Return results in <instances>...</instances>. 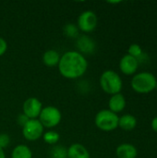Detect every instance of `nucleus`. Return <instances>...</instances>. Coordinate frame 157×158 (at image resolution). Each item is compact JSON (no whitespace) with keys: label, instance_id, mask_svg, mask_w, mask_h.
<instances>
[{"label":"nucleus","instance_id":"1","mask_svg":"<svg viewBox=\"0 0 157 158\" xmlns=\"http://www.w3.org/2000/svg\"><path fill=\"white\" fill-rule=\"evenodd\" d=\"M57 68L59 73L64 78L76 80L86 73L88 61L86 57L78 51H68L61 56Z\"/></svg>","mask_w":157,"mask_h":158},{"label":"nucleus","instance_id":"2","mask_svg":"<svg viewBox=\"0 0 157 158\" xmlns=\"http://www.w3.org/2000/svg\"><path fill=\"white\" fill-rule=\"evenodd\" d=\"M156 83V77L149 71L136 73L135 75H133L130 81L132 90L141 94H149L155 91Z\"/></svg>","mask_w":157,"mask_h":158},{"label":"nucleus","instance_id":"3","mask_svg":"<svg viewBox=\"0 0 157 158\" xmlns=\"http://www.w3.org/2000/svg\"><path fill=\"white\" fill-rule=\"evenodd\" d=\"M101 89L107 94L113 95L121 93L123 88V81L118 72L112 69L105 70L100 76Z\"/></svg>","mask_w":157,"mask_h":158},{"label":"nucleus","instance_id":"4","mask_svg":"<svg viewBox=\"0 0 157 158\" xmlns=\"http://www.w3.org/2000/svg\"><path fill=\"white\" fill-rule=\"evenodd\" d=\"M119 117L109 109L100 110L94 118L95 126L103 131H113L118 128Z\"/></svg>","mask_w":157,"mask_h":158},{"label":"nucleus","instance_id":"5","mask_svg":"<svg viewBox=\"0 0 157 158\" xmlns=\"http://www.w3.org/2000/svg\"><path fill=\"white\" fill-rule=\"evenodd\" d=\"M38 119L44 129L50 130L56 127L61 122L62 114L57 107L53 106H47L45 107H43Z\"/></svg>","mask_w":157,"mask_h":158},{"label":"nucleus","instance_id":"6","mask_svg":"<svg viewBox=\"0 0 157 158\" xmlns=\"http://www.w3.org/2000/svg\"><path fill=\"white\" fill-rule=\"evenodd\" d=\"M98 24V17L95 12L92 10H85L81 12L77 20V26L79 30L84 33L93 32Z\"/></svg>","mask_w":157,"mask_h":158},{"label":"nucleus","instance_id":"7","mask_svg":"<svg viewBox=\"0 0 157 158\" xmlns=\"http://www.w3.org/2000/svg\"><path fill=\"white\" fill-rule=\"evenodd\" d=\"M44 133V128L39 119H30L22 127V135L25 140L29 142L38 141L43 137Z\"/></svg>","mask_w":157,"mask_h":158},{"label":"nucleus","instance_id":"8","mask_svg":"<svg viewBox=\"0 0 157 158\" xmlns=\"http://www.w3.org/2000/svg\"><path fill=\"white\" fill-rule=\"evenodd\" d=\"M42 109L43 104L36 97H30L26 99L22 105L23 114L30 119H38Z\"/></svg>","mask_w":157,"mask_h":158},{"label":"nucleus","instance_id":"9","mask_svg":"<svg viewBox=\"0 0 157 158\" xmlns=\"http://www.w3.org/2000/svg\"><path fill=\"white\" fill-rule=\"evenodd\" d=\"M76 46L78 52L81 55H91L93 54L96 49V43L87 34H82L79 35L76 39Z\"/></svg>","mask_w":157,"mask_h":158},{"label":"nucleus","instance_id":"10","mask_svg":"<svg viewBox=\"0 0 157 158\" xmlns=\"http://www.w3.org/2000/svg\"><path fill=\"white\" fill-rule=\"evenodd\" d=\"M139 66L140 65L138 63V60L128 54L123 56L119 60V69L121 73H123L126 76L135 75Z\"/></svg>","mask_w":157,"mask_h":158},{"label":"nucleus","instance_id":"11","mask_svg":"<svg viewBox=\"0 0 157 158\" xmlns=\"http://www.w3.org/2000/svg\"><path fill=\"white\" fill-rule=\"evenodd\" d=\"M126 106H127L126 98L121 93L111 95L108 100V109L116 114L122 112L125 109Z\"/></svg>","mask_w":157,"mask_h":158},{"label":"nucleus","instance_id":"12","mask_svg":"<svg viewBox=\"0 0 157 158\" xmlns=\"http://www.w3.org/2000/svg\"><path fill=\"white\" fill-rule=\"evenodd\" d=\"M116 156L118 158H136L138 150L131 143H121L116 149Z\"/></svg>","mask_w":157,"mask_h":158},{"label":"nucleus","instance_id":"13","mask_svg":"<svg viewBox=\"0 0 157 158\" xmlns=\"http://www.w3.org/2000/svg\"><path fill=\"white\" fill-rule=\"evenodd\" d=\"M68 158H91V155L84 145L73 143L68 148Z\"/></svg>","mask_w":157,"mask_h":158},{"label":"nucleus","instance_id":"14","mask_svg":"<svg viewBox=\"0 0 157 158\" xmlns=\"http://www.w3.org/2000/svg\"><path fill=\"white\" fill-rule=\"evenodd\" d=\"M60 54L55 50V49H48L46 50L43 54V63L49 68H54V67H57L58 63L60 61Z\"/></svg>","mask_w":157,"mask_h":158},{"label":"nucleus","instance_id":"15","mask_svg":"<svg viewBox=\"0 0 157 158\" xmlns=\"http://www.w3.org/2000/svg\"><path fill=\"white\" fill-rule=\"evenodd\" d=\"M137 118L131 115V114H125L121 117H119L118 119V128H120L123 131H130L134 130L137 126Z\"/></svg>","mask_w":157,"mask_h":158},{"label":"nucleus","instance_id":"16","mask_svg":"<svg viewBox=\"0 0 157 158\" xmlns=\"http://www.w3.org/2000/svg\"><path fill=\"white\" fill-rule=\"evenodd\" d=\"M11 158H32V152L26 144H18L11 152Z\"/></svg>","mask_w":157,"mask_h":158},{"label":"nucleus","instance_id":"17","mask_svg":"<svg viewBox=\"0 0 157 158\" xmlns=\"http://www.w3.org/2000/svg\"><path fill=\"white\" fill-rule=\"evenodd\" d=\"M43 142L45 143H47L49 145H56L60 140V135L57 131H53V130H49L43 133Z\"/></svg>","mask_w":157,"mask_h":158},{"label":"nucleus","instance_id":"18","mask_svg":"<svg viewBox=\"0 0 157 158\" xmlns=\"http://www.w3.org/2000/svg\"><path fill=\"white\" fill-rule=\"evenodd\" d=\"M63 32L66 37L70 39H77L79 37L80 30L74 23H67L63 28Z\"/></svg>","mask_w":157,"mask_h":158},{"label":"nucleus","instance_id":"19","mask_svg":"<svg viewBox=\"0 0 157 158\" xmlns=\"http://www.w3.org/2000/svg\"><path fill=\"white\" fill-rule=\"evenodd\" d=\"M52 158H68V149L62 145H56L51 150Z\"/></svg>","mask_w":157,"mask_h":158},{"label":"nucleus","instance_id":"20","mask_svg":"<svg viewBox=\"0 0 157 158\" xmlns=\"http://www.w3.org/2000/svg\"><path fill=\"white\" fill-rule=\"evenodd\" d=\"M143 53V50L141 47V45L138 44H132L128 48V55L135 57L136 59L139 58L142 56Z\"/></svg>","mask_w":157,"mask_h":158},{"label":"nucleus","instance_id":"21","mask_svg":"<svg viewBox=\"0 0 157 158\" xmlns=\"http://www.w3.org/2000/svg\"><path fill=\"white\" fill-rule=\"evenodd\" d=\"M10 144V137L6 133H0V148L6 149Z\"/></svg>","mask_w":157,"mask_h":158},{"label":"nucleus","instance_id":"22","mask_svg":"<svg viewBox=\"0 0 157 158\" xmlns=\"http://www.w3.org/2000/svg\"><path fill=\"white\" fill-rule=\"evenodd\" d=\"M7 47L8 45L6 41L3 37H0V56L6 54V52L7 51Z\"/></svg>","mask_w":157,"mask_h":158},{"label":"nucleus","instance_id":"23","mask_svg":"<svg viewBox=\"0 0 157 158\" xmlns=\"http://www.w3.org/2000/svg\"><path fill=\"white\" fill-rule=\"evenodd\" d=\"M29 120H30V118H29L28 117H26L23 113H22V114H19V115L18 116V118H17V122H18V124H19V126H21V128H22Z\"/></svg>","mask_w":157,"mask_h":158},{"label":"nucleus","instance_id":"24","mask_svg":"<svg viewBox=\"0 0 157 158\" xmlns=\"http://www.w3.org/2000/svg\"><path fill=\"white\" fill-rule=\"evenodd\" d=\"M149 56L146 54V53H143L142 54V56L139 57V58H137V60H138V63H139V65L140 64H143V63H147L148 61H149Z\"/></svg>","mask_w":157,"mask_h":158},{"label":"nucleus","instance_id":"25","mask_svg":"<svg viewBox=\"0 0 157 158\" xmlns=\"http://www.w3.org/2000/svg\"><path fill=\"white\" fill-rule=\"evenodd\" d=\"M151 127H152V130L157 133V116L153 118V120L151 122Z\"/></svg>","mask_w":157,"mask_h":158},{"label":"nucleus","instance_id":"26","mask_svg":"<svg viewBox=\"0 0 157 158\" xmlns=\"http://www.w3.org/2000/svg\"><path fill=\"white\" fill-rule=\"evenodd\" d=\"M0 158H6V153L5 150L0 148Z\"/></svg>","mask_w":157,"mask_h":158},{"label":"nucleus","instance_id":"27","mask_svg":"<svg viewBox=\"0 0 157 158\" xmlns=\"http://www.w3.org/2000/svg\"><path fill=\"white\" fill-rule=\"evenodd\" d=\"M155 90L157 91V83H156V86H155Z\"/></svg>","mask_w":157,"mask_h":158}]
</instances>
